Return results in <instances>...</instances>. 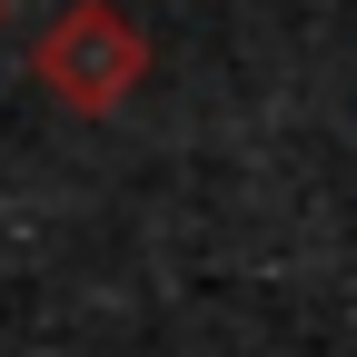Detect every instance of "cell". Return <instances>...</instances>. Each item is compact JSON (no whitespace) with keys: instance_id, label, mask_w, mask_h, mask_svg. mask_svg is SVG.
Returning a JSON list of instances; mask_svg holds the SVG:
<instances>
[{"instance_id":"obj_1","label":"cell","mask_w":357,"mask_h":357,"mask_svg":"<svg viewBox=\"0 0 357 357\" xmlns=\"http://www.w3.org/2000/svg\"><path fill=\"white\" fill-rule=\"evenodd\" d=\"M30 70H40L50 100H70V109L100 119V109H119L129 89L149 79V40H139V20H129L119 0H70V10L40 30Z\"/></svg>"},{"instance_id":"obj_2","label":"cell","mask_w":357,"mask_h":357,"mask_svg":"<svg viewBox=\"0 0 357 357\" xmlns=\"http://www.w3.org/2000/svg\"><path fill=\"white\" fill-rule=\"evenodd\" d=\"M0 20H10V0H0Z\"/></svg>"}]
</instances>
